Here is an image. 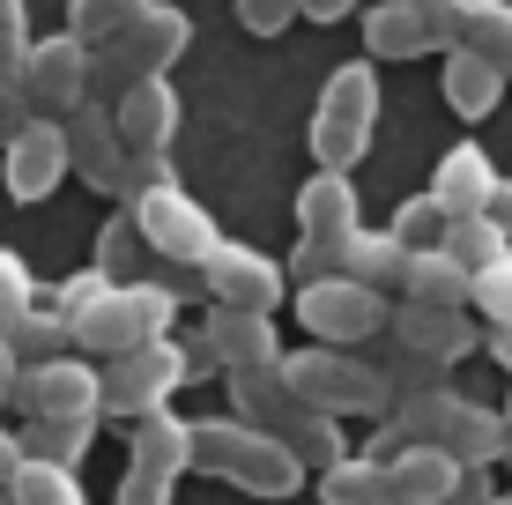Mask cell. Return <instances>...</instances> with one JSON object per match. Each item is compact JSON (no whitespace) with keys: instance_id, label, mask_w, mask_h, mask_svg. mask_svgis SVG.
<instances>
[{"instance_id":"cell-24","label":"cell","mask_w":512,"mask_h":505,"mask_svg":"<svg viewBox=\"0 0 512 505\" xmlns=\"http://www.w3.org/2000/svg\"><path fill=\"white\" fill-rule=\"evenodd\" d=\"M468 268H461V260H453L446 246H438V253H409V260H401V298H409V305H446V312H468Z\"/></svg>"},{"instance_id":"cell-11","label":"cell","mask_w":512,"mask_h":505,"mask_svg":"<svg viewBox=\"0 0 512 505\" xmlns=\"http://www.w3.org/2000/svg\"><path fill=\"white\" fill-rule=\"evenodd\" d=\"M282 290H290L282 260L260 253V246H238V238H223L216 260L201 268V298H208V312H275Z\"/></svg>"},{"instance_id":"cell-38","label":"cell","mask_w":512,"mask_h":505,"mask_svg":"<svg viewBox=\"0 0 512 505\" xmlns=\"http://www.w3.org/2000/svg\"><path fill=\"white\" fill-rule=\"evenodd\" d=\"M238 23L253 30V38H282V30L297 23V0H238Z\"/></svg>"},{"instance_id":"cell-17","label":"cell","mask_w":512,"mask_h":505,"mask_svg":"<svg viewBox=\"0 0 512 505\" xmlns=\"http://www.w3.org/2000/svg\"><path fill=\"white\" fill-rule=\"evenodd\" d=\"M364 231V194L349 171H312L297 186V238H349Z\"/></svg>"},{"instance_id":"cell-2","label":"cell","mask_w":512,"mask_h":505,"mask_svg":"<svg viewBox=\"0 0 512 505\" xmlns=\"http://www.w3.org/2000/svg\"><path fill=\"white\" fill-rule=\"evenodd\" d=\"M193 468L238 483L245 498H297L305 491V468L290 461V446L238 424V416H193Z\"/></svg>"},{"instance_id":"cell-43","label":"cell","mask_w":512,"mask_h":505,"mask_svg":"<svg viewBox=\"0 0 512 505\" xmlns=\"http://www.w3.org/2000/svg\"><path fill=\"white\" fill-rule=\"evenodd\" d=\"M349 8H357V0H297V15H305V23H342Z\"/></svg>"},{"instance_id":"cell-21","label":"cell","mask_w":512,"mask_h":505,"mask_svg":"<svg viewBox=\"0 0 512 505\" xmlns=\"http://www.w3.org/2000/svg\"><path fill=\"white\" fill-rule=\"evenodd\" d=\"M231 416L253 424V431H268V439H282V431L305 416V402L282 387V364H260V372H231Z\"/></svg>"},{"instance_id":"cell-31","label":"cell","mask_w":512,"mask_h":505,"mask_svg":"<svg viewBox=\"0 0 512 505\" xmlns=\"http://www.w3.org/2000/svg\"><path fill=\"white\" fill-rule=\"evenodd\" d=\"M8 350H15V364H52V357H75V327H67V312L38 305V312H30V320L8 335Z\"/></svg>"},{"instance_id":"cell-4","label":"cell","mask_w":512,"mask_h":505,"mask_svg":"<svg viewBox=\"0 0 512 505\" xmlns=\"http://www.w3.org/2000/svg\"><path fill=\"white\" fill-rule=\"evenodd\" d=\"M372 134H379V75L372 60H342L312 104V164L357 179V164L372 156Z\"/></svg>"},{"instance_id":"cell-35","label":"cell","mask_w":512,"mask_h":505,"mask_svg":"<svg viewBox=\"0 0 512 505\" xmlns=\"http://www.w3.org/2000/svg\"><path fill=\"white\" fill-rule=\"evenodd\" d=\"M38 312V283H30V268H23V253H8L0 246V342L15 335V327Z\"/></svg>"},{"instance_id":"cell-25","label":"cell","mask_w":512,"mask_h":505,"mask_svg":"<svg viewBox=\"0 0 512 505\" xmlns=\"http://www.w3.org/2000/svg\"><path fill=\"white\" fill-rule=\"evenodd\" d=\"M401 253L386 231H357V238H342V283H364V290H379V298H401Z\"/></svg>"},{"instance_id":"cell-32","label":"cell","mask_w":512,"mask_h":505,"mask_svg":"<svg viewBox=\"0 0 512 505\" xmlns=\"http://www.w3.org/2000/svg\"><path fill=\"white\" fill-rule=\"evenodd\" d=\"M23 461H52V468H82V454L97 446V424H23Z\"/></svg>"},{"instance_id":"cell-19","label":"cell","mask_w":512,"mask_h":505,"mask_svg":"<svg viewBox=\"0 0 512 505\" xmlns=\"http://www.w3.org/2000/svg\"><path fill=\"white\" fill-rule=\"evenodd\" d=\"M127 468L179 483L186 468H193V416L156 409V416H141V424H127Z\"/></svg>"},{"instance_id":"cell-28","label":"cell","mask_w":512,"mask_h":505,"mask_svg":"<svg viewBox=\"0 0 512 505\" xmlns=\"http://www.w3.org/2000/svg\"><path fill=\"white\" fill-rule=\"evenodd\" d=\"M461 45L475 52V60H490V67L512 82V0H468Z\"/></svg>"},{"instance_id":"cell-10","label":"cell","mask_w":512,"mask_h":505,"mask_svg":"<svg viewBox=\"0 0 512 505\" xmlns=\"http://www.w3.org/2000/svg\"><path fill=\"white\" fill-rule=\"evenodd\" d=\"M23 104H30V119H52L60 127L75 104H90V45H75L60 30V38H30L23 52Z\"/></svg>"},{"instance_id":"cell-23","label":"cell","mask_w":512,"mask_h":505,"mask_svg":"<svg viewBox=\"0 0 512 505\" xmlns=\"http://www.w3.org/2000/svg\"><path fill=\"white\" fill-rule=\"evenodd\" d=\"M386 476H394V505H446L461 483V461L438 454V446H401L386 461Z\"/></svg>"},{"instance_id":"cell-41","label":"cell","mask_w":512,"mask_h":505,"mask_svg":"<svg viewBox=\"0 0 512 505\" xmlns=\"http://www.w3.org/2000/svg\"><path fill=\"white\" fill-rule=\"evenodd\" d=\"M490 498H498V476H490V468H461V483H453L446 505H490Z\"/></svg>"},{"instance_id":"cell-48","label":"cell","mask_w":512,"mask_h":505,"mask_svg":"<svg viewBox=\"0 0 512 505\" xmlns=\"http://www.w3.org/2000/svg\"><path fill=\"white\" fill-rule=\"evenodd\" d=\"M490 505H512V491H498V498H490Z\"/></svg>"},{"instance_id":"cell-3","label":"cell","mask_w":512,"mask_h":505,"mask_svg":"<svg viewBox=\"0 0 512 505\" xmlns=\"http://www.w3.org/2000/svg\"><path fill=\"white\" fill-rule=\"evenodd\" d=\"M282 387L305 409L334 416V424H342V416H386L394 409V387H386V372L364 350H320V342L282 350Z\"/></svg>"},{"instance_id":"cell-30","label":"cell","mask_w":512,"mask_h":505,"mask_svg":"<svg viewBox=\"0 0 512 505\" xmlns=\"http://www.w3.org/2000/svg\"><path fill=\"white\" fill-rule=\"evenodd\" d=\"M446 253L461 260L468 283H475V275H490V268H505V260H512V238H505L490 216H461V223L446 231Z\"/></svg>"},{"instance_id":"cell-29","label":"cell","mask_w":512,"mask_h":505,"mask_svg":"<svg viewBox=\"0 0 512 505\" xmlns=\"http://www.w3.org/2000/svg\"><path fill=\"white\" fill-rule=\"evenodd\" d=\"M446 231H453V216L431 194H401L394 201V223H386V238H394L401 253H438V246H446Z\"/></svg>"},{"instance_id":"cell-46","label":"cell","mask_w":512,"mask_h":505,"mask_svg":"<svg viewBox=\"0 0 512 505\" xmlns=\"http://www.w3.org/2000/svg\"><path fill=\"white\" fill-rule=\"evenodd\" d=\"M483 350H490V357H498L505 372H512V327H483Z\"/></svg>"},{"instance_id":"cell-13","label":"cell","mask_w":512,"mask_h":505,"mask_svg":"<svg viewBox=\"0 0 512 505\" xmlns=\"http://www.w3.org/2000/svg\"><path fill=\"white\" fill-rule=\"evenodd\" d=\"M67 134V171H75L82 186H97V194H127V142H119L112 127V104H75V112L60 119Z\"/></svg>"},{"instance_id":"cell-16","label":"cell","mask_w":512,"mask_h":505,"mask_svg":"<svg viewBox=\"0 0 512 505\" xmlns=\"http://www.w3.org/2000/svg\"><path fill=\"white\" fill-rule=\"evenodd\" d=\"M201 350L216 357V372H260V364H282V327L275 312H208Z\"/></svg>"},{"instance_id":"cell-8","label":"cell","mask_w":512,"mask_h":505,"mask_svg":"<svg viewBox=\"0 0 512 505\" xmlns=\"http://www.w3.org/2000/svg\"><path fill=\"white\" fill-rule=\"evenodd\" d=\"M290 305H297V327H305L320 350H364V342L386 335V312H394V298H379V290H364V283H342V275L290 290Z\"/></svg>"},{"instance_id":"cell-14","label":"cell","mask_w":512,"mask_h":505,"mask_svg":"<svg viewBox=\"0 0 512 505\" xmlns=\"http://www.w3.org/2000/svg\"><path fill=\"white\" fill-rule=\"evenodd\" d=\"M67 179V134L52 119H30L8 149H0V186L8 201H52V186Z\"/></svg>"},{"instance_id":"cell-27","label":"cell","mask_w":512,"mask_h":505,"mask_svg":"<svg viewBox=\"0 0 512 505\" xmlns=\"http://www.w3.org/2000/svg\"><path fill=\"white\" fill-rule=\"evenodd\" d=\"M312 491H320V505H394V476L372 454H349L342 468L312 476Z\"/></svg>"},{"instance_id":"cell-34","label":"cell","mask_w":512,"mask_h":505,"mask_svg":"<svg viewBox=\"0 0 512 505\" xmlns=\"http://www.w3.org/2000/svg\"><path fill=\"white\" fill-rule=\"evenodd\" d=\"M141 8H149V0H67V38L97 52L104 38H119Z\"/></svg>"},{"instance_id":"cell-44","label":"cell","mask_w":512,"mask_h":505,"mask_svg":"<svg viewBox=\"0 0 512 505\" xmlns=\"http://www.w3.org/2000/svg\"><path fill=\"white\" fill-rule=\"evenodd\" d=\"M15 468H23V439H15V431L0 424V491L15 483Z\"/></svg>"},{"instance_id":"cell-36","label":"cell","mask_w":512,"mask_h":505,"mask_svg":"<svg viewBox=\"0 0 512 505\" xmlns=\"http://www.w3.org/2000/svg\"><path fill=\"white\" fill-rule=\"evenodd\" d=\"M468 312H475L483 327H512V260H505V268H490V275H475Z\"/></svg>"},{"instance_id":"cell-42","label":"cell","mask_w":512,"mask_h":505,"mask_svg":"<svg viewBox=\"0 0 512 505\" xmlns=\"http://www.w3.org/2000/svg\"><path fill=\"white\" fill-rule=\"evenodd\" d=\"M483 216H490V223H498V231L512 238V179H498V186H490V201H483Z\"/></svg>"},{"instance_id":"cell-47","label":"cell","mask_w":512,"mask_h":505,"mask_svg":"<svg viewBox=\"0 0 512 505\" xmlns=\"http://www.w3.org/2000/svg\"><path fill=\"white\" fill-rule=\"evenodd\" d=\"M498 416H505V468H512V394H505V409H498Z\"/></svg>"},{"instance_id":"cell-33","label":"cell","mask_w":512,"mask_h":505,"mask_svg":"<svg viewBox=\"0 0 512 505\" xmlns=\"http://www.w3.org/2000/svg\"><path fill=\"white\" fill-rule=\"evenodd\" d=\"M8 498L15 505H90L82 476H75V468H52V461H23L15 483H8Z\"/></svg>"},{"instance_id":"cell-39","label":"cell","mask_w":512,"mask_h":505,"mask_svg":"<svg viewBox=\"0 0 512 505\" xmlns=\"http://www.w3.org/2000/svg\"><path fill=\"white\" fill-rule=\"evenodd\" d=\"M171 491H179V483H164V476H141V468H127V476H119V491H112V505H171Z\"/></svg>"},{"instance_id":"cell-18","label":"cell","mask_w":512,"mask_h":505,"mask_svg":"<svg viewBox=\"0 0 512 505\" xmlns=\"http://www.w3.org/2000/svg\"><path fill=\"white\" fill-rule=\"evenodd\" d=\"M364 45H372V60H423V52H446V38H438V23H431L423 0H379V8H364Z\"/></svg>"},{"instance_id":"cell-20","label":"cell","mask_w":512,"mask_h":505,"mask_svg":"<svg viewBox=\"0 0 512 505\" xmlns=\"http://www.w3.org/2000/svg\"><path fill=\"white\" fill-rule=\"evenodd\" d=\"M490 186H498V171H490L483 142H453L446 156H438V171H431V186H423V194H431L453 223H461V216H483Z\"/></svg>"},{"instance_id":"cell-12","label":"cell","mask_w":512,"mask_h":505,"mask_svg":"<svg viewBox=\"0 0 512 505\" xmlns=\"http://www.w3.org/2000/svg\"><path fill=\"white\" fill-rule=\"evenodd\" d=\"M386 342L394 350H409L423 364H438V372H453L461 357L483 350V320L475 312H446V305H409L394 298V312H386Z\"/></svg>"},{"instance_id":"cell-40","label":"cell","mask_w":512,"mask_h":505,"mask_svg":"<svg viewBox=\"0 0 512 505\" xmlns=\"http://www.w3.org/2000/svg\"><path fill=\"white\" fill-rule=\"evenodd\" d=\"M30 127V104H23V82L15 75H0V149L15 142V134Z\"/></svg>"},{"instance_id":"cell-37","label":"cell","mask_w":512,"mask_h":505,"mask_svg":"<svg viewBox=\"0 0 512 505\" xmlns=\"http://www.w3.org/2000/svg\"><path fill=\"white\" fill-rule=\"evenodd\" d=\"M30 52V0H0V75H23Z\"/></svg>"},{"instance_id":"cell-1","label":"cell","mask_w":512,"mask_h":505,"mask_svg":"<svg viewBox=\"0 0 512 505\" xmlns=\"http://www.w3.org/2000/svg\"><path fill=\"white\" fill-rule=\"evenodd\" d=\"M186 45H193V15L171 8V0H149L119 38H104L90 52V104H119L134 82L171 75V67L186 60Z\"/></svg>"},{"instance_id":"cell-49","label":"cell","mask_w":512,"mask_h":505,"mask_svg":"<svg viewBox=\"0 0 512 505\" xmlns=\"http://www.w3.org/2000/svg\"><path fill=\"white\" fill-rule=\"evenodd\" d=\"M0 505H15V498H8V491H0Z\"/></svg>"},{"instance_id":"cell-6","label":"cell","mask_w":512,"mask_h":505,"mask_svg":"<svg viewBox=\"0 0 512 505\" xmlns=\"http://www.w3.org/2000/svg\"><path fill=\"white\" fill-rule=\"evenodd\" d=\"M97 387H104V416L119 424H141V416L171 409V394L193 387V342L164 335V342H141V350L97 364Z\"/></svg>"},{"instance_id":"cell-15","label":"cell","mask_w":512,"mask_h":505,"mask_svg":"<svg viewBox=\"0 0 512 505\" xmlns=\"http://www.w3.org/2000/svg\"><path fill=\"white\" fill-rule=\"evenodd\" d=\"M179 119H186V104H179V90H171V75L134 82V90L112 104V127H119V142H127V156H171Z\"/></svg>"},{"instance_id":"cell-26","label":"cell","mask_w":512,"mask_h":505,"mask_svg":"<svg viewBox=\"0 0 512 505\" xmlns=\"http://www.w3.org/2000/svg\"><path fill=\"white\" fill-rule=\"evenodd\" d=\"M149 268H156V253H149V238H141V223L119 208V216H104V231H97V275L104 283H149Z\"/></svg>"},{"instance_id":"cell-9","label":"cell","mask_w":512,"mask_h":505,"mask_svg":"<svg viewBox=\"0 0 512 505\" xmlns=\"http://www.w3.org/2000/svg\"><path fill=\"white\" fill-rule=\"evenodd\" d=\"M15 409H23V424H104L97 364L90 357L23 364V379H15Z\"/></svg>"},{"instance_id":"cell-45","label":"cell","mask_w":512,"mask_h":505,"mask_svg":"<svg viewBox=\"0 0 512 505\" xmlns=\"http://www.w3.org/2000/svg\"><path fill=\"white\" fill-rule=\"evenodd\" d=\"M15 379H23V364H15V350L0 342V409H15Z\"/></svg>"},{"instance_id":"cell-5","label":"cell","mask_w":512,"mask_h":505,"mask_svg":"<svg viewBox=\"0 0 512 505\" xmlns=\"http://www.w3.org/2000/svg\"><path fill=\"white\" fill-rule=\"evenodd\" d=\"M171 320H179V305H171L156 283H104L67 327H75V357L112 364V357L141 350V342H164Z\"/></svg>"},{"instance_id":"cell-7","label":"cell","mask_w":512,"mask_h":505,"mask_svg":"<svg viewBox=\"0 0 512 505\" xmlns=\"http://www.w3.org/2000/svg\"><path fill=\"white\" fill-rule=\"evenodd\" d=\"M119 208H127V216L141 223L149 253H156V260H171V268H193V275H201L208 260H216V246H223V231L208 223V208L193 201L179 179H164V186H141V194H127Z\"/></svg>"},{"instance_id":"cell-22","label":"cell","mask_w":512,"mask_h":505,"mask_svg":"<svg viewBox=\"0 0 512 505\" xmlns=\"http://www.w3.org/2000/svg\"><path fill=\"white\" fill-rule=\"evenodd\" d=\"M438 90H446V104L461 119H490L498 97H505V75L490 60H475L468 45H453V52H438Z\"/></svg>"}]
</instances>
